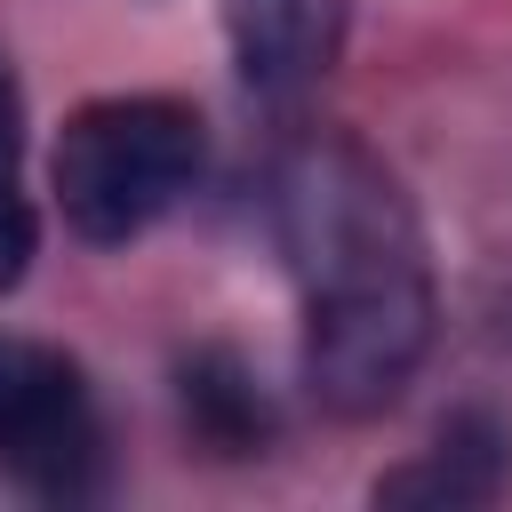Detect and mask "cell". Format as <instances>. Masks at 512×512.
Listing matches in <instances>:
<instances>
[{
	"label": "cell",
	"mask_w": 512,
	"mask_h": 512,
	"mask_svg": "<svg viewBox=\"0 0 512 512\" xmlns=\"http://www.w3.org/2000/svg\"><path fill=\"white\" fill-rule=\"evenodd\" d=\"M280 248L304 296V384L336 416L400 400L432 344V264L408 192L352 136H312L280 168Z\"/></svg>",
	"instance_id": "6da1fadb"
},
{
	"label": "cell",
	"mask_w": 512,
	"mask_h": 512,
	"mask_svg": "<svg viewBox=\"0 0 512 512\" xmlns=\"http://www.w3.org/2000/svg\"><path fill=\"white\" fill-rule=\"evenodd\" d=\"M200 176V120L168 96L80 104L56 136V208L80 240L120 248L152 232Z\"/></svg>",
	"instance_id": "7a4b0ae2"
},
{
	"label": "cell",
	"mask_w": 512,
	"mask_h": 512,
	"mask_svg": "<svg viewBox=\"0 0 512 512\" xmlns=\"http://www.w3.org/2000/svg\"><path fill=\"white\" fill-rule=\"evenodd\" d=\"M0 464L40 496H80L96 480V408L64 352L0 336Z\"/></svg>",
	"instance_id": "3957f363"
},
{
	"label": "cell",
	"mask_w": 512,
	"mask_h": 512,
	"mask_svg": "<svg viewBox=\"0 0 512 512\" xmlns=\"http://www.w3.org/2000/svg\"><path fill=\"white\" fill-rule=\"evenodd\" d=\"M224 32L256 96H304L344 48V0H224Z\"/></svg>",
	"instance_id": "277c9868"
},
{
	"label": "cell",
	"mask_w": 512,
	"mask_h": 512,
	"mask_svg": "<svg viewBox=\"0 0 512 512\" xmlns=\"http://www.w3.org/2000/svg\"><path fill=\"white\" fill-rule=\"evenodd\" d=\"M496 448H504V440H496L480 416H464V424L440 432V448H432L416 472L376 480V496H384V504H488V496L504 488V456H496Z\"/></svg>",
	"instance_id": "5b68a950"
},
{
	"label": "cell",
	"mask_w": 512,
	"mask_h": 512,
	"mask_svg": "<svg viewBox=\"0 0 512 512\" xmlns=\"http://www.w3.org/2000/svg\"><path fill=\"white\" fill-rule=\"evenodd\" d=\"M184 400L200 408V424H208V432H216L224 448H240V440H256V432H264V408H256V400L240 392V376H224V368L208 376V360H200V368L184 376Z\"/></svg>",
	"instance_id": "8992f818"
},
{
	"label": "cell",
	"mask_w": 512,
	"mask_h": 512,
	"mask_svg": "<svg viewBox=\"0 0 512 512\" xmlns=\"http://www.w3.org/2000/svg\"><path fill=\"white\" fill-rule=\"evenodd\" d=\"M24 264H32V208L24 192H0V296L24 280Z\"/></svg>",
	"instance_id": "52a82bcc"
},
{
	"label": "cell",
	"mask_w": 512,
	"mask_h": 512,
	"mask_svg": "<svg viewBox=\"0 0 512 512\" xmlns=\"http://www.w3.org/2000/svg\"><path fill=\"white\" fill-rule=\"evenodd\" d=\"M0 192H16V80L0 72Z\"/></svg>",
	"instance_id": "ba28073f"
}]
</instances>
